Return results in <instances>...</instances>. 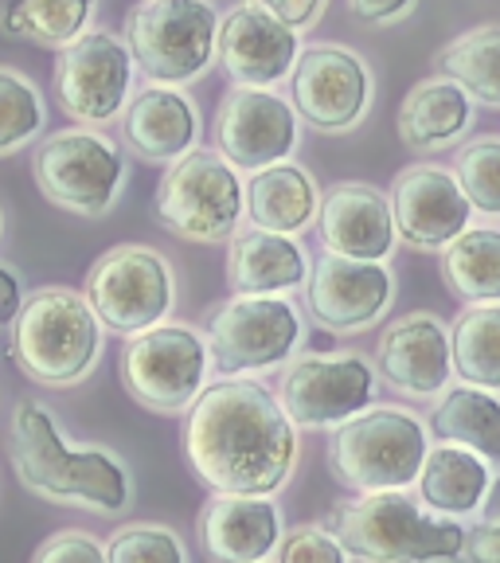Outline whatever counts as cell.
Segmentation results:
<instances>
[{"mask_svg": "<svg viewBox=\"0 0 500 563\" xmlns=\"http://www.w3.org/2000/svg\"><path fill=\"white\" fill-rule=\"evenodd\" d=\"M298 454V427L258 379L208 384L188 407L185 457L215 493L270 497L293 477Z\"/></svg>", "mask_w": 500, "mask_h": 563, "instance_id": "obj_1", "label": "cell"}, {"mask_svg": "<svg viewBox=\"0 0 500 563\" xmlns=\"http://www.w3.org/2000/svg\"><path fill=\"white\" fill-rule=\"evenodd\" d=\"M9 454L27 493L52 505H82L102 517H118L130 505V474L110 450H70L59 422L35 404L20 399L12 411Z\"/></svg>", "mask_w": 500, "mask_h": 563, "instance_id": "obj_2", "label": "cell"}, {"mask_svg": "<svg viewBox=\"0 0 500 563\" xmlns=\"http://www.w3.org/2000/svg\"><path fill=\"white\" fill-rule=\"evenodd\" d=\"M333 532L360 563H438L462 555L466 528L454 517L422 509L403 489L360 493L333 512Z\"/></svg>", "mask_w": 500, "mask_h": 563, "instance_id": "obj_3", "label": "cell"}, {"mask_svg": "<svg viewBox=\"0 0 500 563\" xmlns=\"http://www.w3.org/2000/svg\"><path fill=\"white\" fill-rule=\"evenodd\" d=\"M102 321L87 294L40 290L12 321V361L44 387H75L95 372L102 356Z\"/></svg>", "mask_w": 500, "mask_h": 563, "instance_id": "obj_4", "label": "cell"}, {"mask_svg": "<svg viewBox=\"0 0 500 563\" xmlns=\"http://www.w3.org/2000/svg\"><path fill=\"white\" fill-rule=\"evenodd\" d=\"M431 434L403 407H364L329 442V470L352 493L407 489L419 482Z\"/></svg>", "mask_w": 500, "mask_h": 563, "instance_id": "obj_5", "label": "cell"}, {"mask_svg": "<svg viewBox=\"0 0 500 563\" xmlns=\"http://www.w3.org/2000/svg\"><path fill=\"white\" fill-rule=\"evenodd\" d=\"M153 208L168 235L185 243H223L246 216V185L220 150H192L168 165Z\"/></svg>", "mask_w": 500, "mask_h": 563, "instance_id": "obj_6", "label": "cell"}, {"mask_svg": "<svg viewBox=\"0 0 500 563\" xmlns=\"http://www.w3.org/2000/svg\"><path fill=\"white\" fill-rule=\"evenodd\" d=\"M125 44L149 82L185 87L215 63L220 12L211 0H141L125 16Z\"/></svg>", "mask_w": 500, "mask_h": 563, "instance_id": "obj_7", "label": "cell"}, {"mask_svg": "<svg viewBox=\"0 0 500 563\" xmlns=\"http://www.w3.org/2000/svg\"><path fill=\"white\" fill-rule=\"evenodd\" d=\"M35 185L55 208L102 220L125 188V157L98 130H59L35 150Z\"/></svg>", "mask_w": 500, "mask_h": 563, "instance_id": "obj_8", "label": "cell"}, {"mask_svg": "<svg viewBox=\"0 0 500 563\" xmlns=\"http://www.w3.org/2000/svg\"><path fill=\"white\" fill-rule=\"evenodd\" d=\"M211 349L192 325H160L133 333L122 349V384L145 411H188L208 384Z\"/></svg>", "mask_w": 500, "mask_h": 563, "instance_id": "obj_9", "label": "cell"}, {"mask_svg": "<svg viewBox=\"0 0 500 563\" xmlns=\"http://www.w3.org/2000/svg\"><path fill=\"white\" fill-rule=\"evenodd\" d=\"M87 301L105 329L122 336L160 325L176 306V274L160 251L122 243L105 251L87 274Z\"/></svg>", "mask_w": 500, "mask_h": 563, "instance_id": "obj_10", "label": "cell"}, {"mask_svg": "<svg viewBox=\"0 0 500 563\" xmlns=\"http://www.w3.org/2000/svg\"><path fill=\"white\" fill-rule=\"evenodd\" d=\"M301 336H305V325L290 298L238 294L211 313V364L220 368V376L281 368L298 352Z\"/></svg>", "mask_w": 500, "mask_h": 563, "instance_id": "obj_11", "label": "cell"}, {"mask_svg": "<svg viewBox=\"0 0 500 563\" xmlns=\"http://www.w3.org/2000/svg\"><path fill=\"white\" fill-rule=\"evenodd\" d=\"M376 399V368L360 352H305L281 376V411L298 431H336Z\"/></svg>", "mask_w": 500, "mask_h": 563, "instance_id": "obj_12", "label": "cell"}, {"mask_svg": "<svg viewBox=\"0 0 500 563\" xmlns=\"http://www.w3.org/2000/svg\"><path fill=\"white\" fill-rule=\"evenodd\" d=\"M133 52L114 32H82L55 63V95L75 122H114L133 98Z\"/></svg>", "mask_w": 500, "mask_h": 563, "instance_id": "obj_13", "label": "cell"}, {"mask_svg": "<svg viewBox=\"0 0 500 563\" xmlns=\"http://www.w3.org/2000/svg\"><path fill=\"white\" fill-rule=\"evenodd\" d=\"M290 95L298 118L321 133H348L371 106V70L341 44H313L290 70Z\"/></svg>", "mask_w": 500, "mask_h": 563, "instance_id": "obj_14", "label": "cell"}, {"mask_svg": "<svg viewBox=\"0 0 500 563\" xmlns=\"http://www.w3.org/2000/svg\"><path fill=\"white\" fill-rule=\"evenodd\" d=\"M298 137V110L274 90L235 87L215 110V145L238 173H258L278 161H290Z\"/></svg>", "mask_w": 500, "mask_h": 563, "instance_id": "obj_15", "label": "cell"}, {"mask_svg": "<svg viewBox=\"0 0 500 563\" xmlns=\"http://www.w3.org/2000/svg\"><path fill=\"white\" fill-rule=\"evenodd\" d=\"M396 298V278L384 263L368 258L325 255L313 263V274L305 278V306L316 325L333 333H360L376 325Z\"/></svg>", "mask_w": 500, "mask_h": 563, "instance_id": "obj_16", "label": "cell"}, {"mask_svg": "<svg viewBox=\"0 0 500 563\" xmlns=\"http://www.w3.org/2000/svg\"><path fill=\"white\" fill-rule=\"evenodd\" d=\"M220 63L238 87L274 90L290 79L301 55V32L281 24L263 0H243L220 20Z\"/></svg>", "mask_w": 500, "mask_h": 563, "instance_id": "obj_17", "label": "cell"}, {"mask_svg": "<svg viewBox=\"0 0 500 563\" xmlns=\"http://www.w3.org/2000/svg\"><path fill=\"white\" fill-rule=\"evenodd\" d=\"M387 200L396 216V235L414 251H442L469 228L474 216V203L466 200L457 176L438 165L403 168Z\"/></svg>", "mask_w": 500, "mask_h": 563, "instance_id": "obj_18", "label": "cell"}, {"mask_svg": "<svg viewBox=\"0 0 500 563\" xmlns=\"http://www.w3.org/2000/svg\"><path fill=\"white\" fill-rule=\"evenodd\" d=\"M379 376L414 399H431L449 387L454 376V352L449 333L434 313H407L384 329L376 352Z\"/></svg>", "mask_w": 500, "mask_h": 563, "instance_id": "obj_19", "label": "cell"}, {"mask_svg": "<svg viewBox=\"0 0 500 563\" xmlns=\"http://www.w3.org/2000/svg\"><path fill=\"white\" fill-rule=\"evenodd\" d=\"M321 243L344 258H368V263H384L396 246V216H391V200L379 188L364 185V180H344L321 200Z\"/></svg>", "mask_w": 500, "mask_h": 563, "instance_id": "obj_20", "label": "cell"}, {"mask_svg": "<svg viewBox=\"0 0 500 563\" xmlns=\"http://www.w3.org/2000/svg\"><path fill=\"white\" fill-rule=\"evenodd\" d=\"M196 532L211 563H263L281 540V512L266 497L215 493L200 509Z\"/></svg>", "mask_w": 500, "mask_h": 563, "instance_id": "obj_21", "label": "cell"}, {"mask_svg": "<svg viewBox=\"0 0 500 563\" xmlns=\"http://www.w3.org/2000/svg\"><path fill=\"white\" fill-rule=\"evenodd\" d=\"M200 141V110L180 87H157L149 82L145 90L130 98L125 106V145L149 165H173L185 153L196 150Z\"/></svg>", "mask_w": 500, "mask_h": 563, "instance_id": "obj_22", "label": "cell"}, {"mask_svg": "<svg viewBox=\"0 0 500 563\" xmlns=\"http://www.w3.org/2000/svg\"><path fill=\"white\" fill-rule=\"evenodd\" d=\"M309 258L293 235L278 231H235L227 251V282L235 294H263V298H286L290 290L305 286Z\"/></svg>", "mask_w": 500, "mask_h": 563, "instance_id": "obj_23", "label": "cell"}, {"mask_svg": "<svg viewBox=\"0 0 500 563\" xmlns=\"http://www.w3.org/2000/svg\"><path fill=\"white\" fill-rule=\"evenodd\" d=\"M246 211H251V228L301 235L321 216V188H316L309 168L293 165V161H278V165L251 173Z\"/></svg>", "mask_w": 500, "mask_h": 563, "instance_id": "obj_24", "label": "cell"}, {"mask_svg": "<svg viewBox=\"0 0 500 563\" xmlns=\"http://www.w3.org/2000/svg\"><path fill=\"white\" fill-rule=\"evenodd\" d=\"M474 125V98L454 79H426L399 106V137L414 153L449 150Z\"/></svg>", "mask_w": 500, "mask_h": 563, "instance_id": "obj_25", "label": "cell"}, {"mask_svg": "<svg viewBox=\"0 0 500 563\" xmlns=\"http://www.w3.org/2000/svg\"><path fill=\"white\" fill-rule=\"evenodd\" d=\"M489 462L481 454L466 446H454V442H442V446L426 450V462H422L419 489L426 509L442 512V517H466V512L481 509L485 497H489Z\"/></svg>", "mask_w": 500, "mask_h": 563, "instance_id": "obj_26", "label": "cell"}, {"mask_svg": "<svg viewBox=\"0 0 500 563\" xmlns=\"http://www.w3.org/2000/svg\"><path fill=\"white\" fill-rule=\"evenodd\" d=\"M431 431L438 442H454L481 454L485 462H500V399L474 384L454 387L434 407Z\"/></svg>", "mask_w": 500, "mask_h": 563, "instance_id": "obj_27", "label": "cell"}, {"mask_svg": "<svg viewBox=\"0 0 500 563\" xmlns=\"http://www.w3.org/2000/svg\"><path fill=\"white\" fill-rule=\"evenodd\" d=\"M442 274L449 290L466 301H500V231L466 228L442 246Z\"/></svg>", "mask_w": 500, "mask_h": 563, "instance_id": "obj_28", "label": "cell"}, {"mask_svg": "<svg viewBox=\"0 0 500 563\" xmlns=\"http://www.w3.org/2000/svg\"><path fill=\"white\" fill-rule=\"evenodd\" d=\"M438 70L469 98L500 106V24H481L449 40L438 52Z\"/></svg>", "mask_w": 500, "mask_h": 563, "instance_id": "obj_29", "label": "cell"}, {"mask_svg": "<svg viewBox=\"0 0 500 563\" xmlns=\"http://www.w3.org/2000/svg\"><path fill=\"white\" fill-rule=\"evenodd\" d=\"M457 376L485 391H500V301H477L457 317L449 336Z\"/></svg>", "mask_w": 500, "mask_h": 563, "instance_id": "obj_30", "label": "cell"}, {"mask_svg": "<svg viewBox=\"0 0 500 563\" xmlns=\"http://www.w3.org/2000/svg\"><path fill=\"white\" fill-rule=\"evenodd\" d=\"M95 0H16L4 9L0 27L9 35H27L44 47H67L75 44L90 24Z\"/></svg>", "mask_w": 500, "mask_h": 563, "instance_id": "obj_31", "label": "cell"}, {"mask_svg": "<svg viewBox=\"0 0 500 563\" xmlns=\"http://www.w3.org/2000/svg\"><path fill=\"white\" fill-rule=\"evenodd\" d=\"M40 130H44L40 87L20 70L0 67V157H12L24 145H32Z\"/></svg>", "mask_w": 500, "mask_h": 563, "instance_id": "obj_32", "label": "cell"}, {"mask_svg": "<svg viewBox=\"0 0 500 563\" xmlns=\"http://www.w3.org/2000/svg\"><path fill=\"white\" fill-rule=\"evenodd\" d=\"M457 185L485 216H500V137H477L457 153Z\"/></svg>", "mask_w": 500, "mask_h": 563, "instance_id": "obj_33", "label": "cell"}, {"mask_svg": "<svg viewBox=\"0 0 500 563\" xmlns=\"http://www.w3.org/2000/svg\"><path fill=\"white\" fill-rule=\"evenodd\" d=\"M105 563H185V544L165 525H125L105 544Z\"/></svg>", "mask_w": 500, "mask_h": 563, "instance_id": "obj_34", "label": "cell"}, {"mask_svg": "<svg viewBox=\"0 0 500 563\" xmlns=\"http://www.w3.org/2000/svg\"><path fill=\"white\" fill-rule=\"evenodd\" d=\"M278 563H348L336 532L321 525H301L278 540Z\"/></svg>", "mask_w": 500, "mask_h": 563, "instance_id": "obj_35", "label": "cell"}, {"mask_svg": "<svg viewBox=\"0 0 500 563\" xmlns=\"http://www.w3.org/2000/svg\"><path fill=\"white\" fill-rule=\"evenodd\" d=\"M32 563H105V548L82 528H67V532H55L52 540H44Z\"/></svg>", "mask_w": 500, "mask_h": 563, "instance_id": "obj_36", "label": "cell"}, {"mask_svg": "<svg viewBox=\"0 0 500 563\" xmlns=\"http://www.w3.org/2000/svg\"><path fill=\"white\" fill-rule=\"evenodd\" d=\"M462 552L469 563H500V517H485L481 525L466 528Z\"/></svg>", "mask_w": 500, "mask_h": 563, "instance_id": "obj_37", "label": "cell"}, {"mask_svg": "<svg viewBox=\"0 0 500 563\" xmlns=\"http://www.w3.org/2000/svg\"><path fill=\"white\" fill-rule=\"evenodd\" d=\"M263 4L281 20V24H290L293 32H305V27H313L316 20H321L329 0H263Z\"/></svg>", "mask_w": 500, "mask_h": 563, "instance_id": "obj_38", "label": "cell"}, {"mask_svg": "<svg viewBox=\"0 0 500 563\" xmlns=\"http://www.w3.org/2000/svg\"><path fill=\"white\" fill-rule=\"evenodd\" d=\"M348 9L364 24H396L414 9V0H348Z\"/></svg>", "mask_w": 500, "mask_h": 563, "instance_id": "obj_39", "label": "cell"}, {"mask_svg": "<svg viewBox=\"0 0 500 563\" xmlns=\"http://www.w3.org/2000/svg\"><path fill=\"white\" fill-rule=\"evenodd\" d=\"M20 309H24V282L12 266L0 263V329L12 325Z\"/></svg>", "mask_w": 500, "mask_h": 563, "instance_id": "obj_40", "label": "cell"}, {"mask_svg": "<svg viewBox=\"0 0 500 563\" xmlns=\"http://www.w3.org/2000/svg\"><path fill=\"white\" fill-rule=\"evenodd\" d=\"M485 501H489V517H500V482L489 485V497H485Z\"/></svg>", "mask_w": 500, "mask_h": 563, "instance_id": "obj_41", "label": "cell"}]
</instances>
